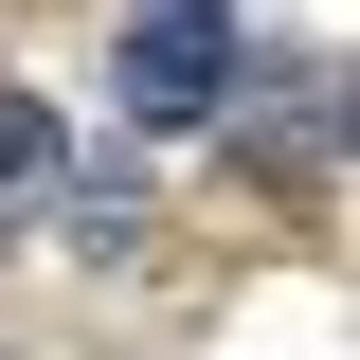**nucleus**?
Here are the masks:
<instances>
[{"label":"nucleus","mask_w":360,"mask_h":360,"mask_svg":"<svg viewBox=\"0 0 360 360\" xmlns=\"http://www.w3.org/2000/svg\"><path fill=\"white\" fill-rule=\"evenodd\" d=\"M108 90H127V127H217L234 108V0H144Z\"/></svg>","instance_id":"1"},{"label":"nucleus","mask_w":360,"mask_h":360,"mask_svg":"<svg viewBox=\"0 0 360 360\" xmlns=\"http://www.w3.org/2000/svg\"><path fill=\"white\" fill-rule=\"evenodd\" d=\"M54 180H72V127H54L37 90H0V217H37Z\"/></svg>","instance_id":"2"}]
</instances>
